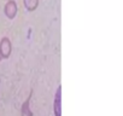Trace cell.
Segmentation results:
<instances>
[{
	"label": "cell",
	"instance_id": "obj_1",
	"mask_svg": "<svg viewBox=\"0 0 123 116\" xmlns=\"http://www.w3.org/2000/svg\"><path fill=\"white\" fill-rule=\"evenodd\" d=\"M4 12H5V15L9 19H13L16 17V15H17V4H16L15 0H9V1L5 4Z\"/></svg>",
	"mask_w": 123,
	"mask_h": 116
},
{
	"label": "cell",
	"instance_id": "obj_2",
	"mask_svg": "<svg viewBox=\"0 0 123 116\" xmlns=\"http://www.w3.org/2000/svg\"><path fill=\"white\" fill-rule=\"evenodd\" d=\"M0 52H1L3 58H7L11 53V42L7 38H4L0 42Z\"/></svg>",
	"mask_w": 123,
	"mask_h": 116
},
{
	"label": "cell",
	"instance_id": "obj_3",
	"mask_svg": "<svg viewBox=\"0 0 123 116\" xmlns=\"http://www.w3.org/2000/svg\"><path fill=\"white\" fill-rule=\"evenodd\" d=\"M23 3L28 11H34L39 5V0H23Z\"/></svg>",
	"mask_w": 123,
	"mask_h": 116
},
{
	"label": "cell",
	"instance_id": "obj_4",
	"mask_svg": "<svg viewBox=\"0 0 123 116\" xmlns=\"http://www.w3.org/2000/svg\"><path fill=\"white\" fill-rule=\"evenodd\" d=\"M1 58H3V57H1V52H0V61H1Z\"/></svg>",
	"mask_w": 123,
	"mask_h": 116
}]
</instances>
